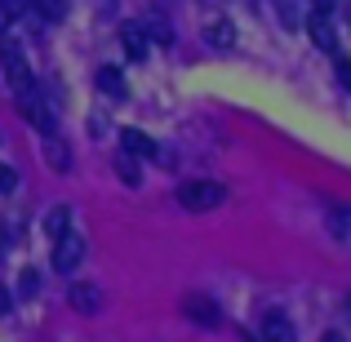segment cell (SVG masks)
I'll return each mask as SVG.
<instances>
[{
    "label": "cell",
    "mask_w": 351,
    "mask_h": 342,
    "mask_svg": "<svg viewBox=\"0 0 351 342\" xmlns=\"http://www.w3.org/2000/svg\"><path fill=\"white\" fill-rule=\"evenodd\" d=\"M227 200V187L223 182H209V178H196V182H182L178 187V205L191 209V214H209Z\"/></svg>",
    "instance_id": "1"
},
{
    "label": "cell",
    "mask_w": 351,
    "mask_h": 342,
    "mask_svg": "<svg viewBox=\"0 0 351 342\" xmlns=\"http://www.w3.org/2000/svg\"><path fill=\"white\" fill-rule=\"evenodd\" d=\"M0 62H5V80H9V89H14V98L32 94V89H36V80H32V67H27L23 49H18L14 40H0Z\"/></svg>",
    "instance_id": "2"
},
{
    "label": "cell",
    "mask_w": 351,
    "mask_h": 342,
    "mask_svg": "<svg viewBox=\"0 0 351 342\" xmlns=\"http://www.w3.org/2000/svg\"><path fill=\"white\" fill-rule=\"evenodd\" d=\"M80 258H85V240L76 236V231H67L62 240H53V271H76L80 267Z\"/></svg>",
    "instance_id": "3"
},
{
    "label": "cell",
    "mask_w": 351,
    "mask_h": 342,
    "mask_svg": "<svg viewBox=\"0 0 351 342\" xmlns=\"http://www.w3.org/2000/svg\"><path fill=\"white\" fill-rule=\"evenodd\" d=\"M254 342H298V334H293V325H289L285 311H263V325H258Z\"/></svg>",
    "instance_id": "4"
},
{
    "label": "cell",
    "mask_w": 351,
    "mask_h": 342,
    "mask_svg": "<svg viewBox=\"0 0 351 342\" xmlns=\"http://www.w3.org/2000/svg\"><path fill=\"white\" fill-rule=\"evenodd\" d=\"M182 311H187V320H196L200 329L223 325V311L214 307V298H200V293H187V298H182Z\"/></svg>",
    "instance_id": "5"
},
{
    "label": "cell",
    "mask_w": 351,
    "mask_h": 342,
    "mask_svg": "<svg viewBox=\"0 0 351 342\" xmlns=\"http://www.w3.org/2000/svg\"><path fill=\"white\" fill-rule=\"evenodd\" d=\"M67 298L80 316H98V311H103V289H98V284H71Z\"/></svg>",
    "instance_id": "6"
},
{
    "label": "cell",
    "mask_w": 351,
    "mask_h": 342,
    "mask_svg": "<svg viewBox=\"0 0 351 342\" xmlns=\"http://www.w3.org/2000/svg\"><path fill=\"white\" fill-rule=\"evenodd\" d=\"M307 36H311V45H316V49H325V53H338V32H334V23H329L325 14H311V23H307Z\"/></svg>",
    "instance_id": "7"
},
{
    "label": "cell",
    "mask_w": 351,
    "mask_h": 342,
    "mask_svg": "<svg viewBox=\"0 0 351 342\" xmlns=\"http://www.w3.org/2000/svg\"><path fill=\"white\" fill-rule=\"evenodd\" d=\"M205 45H214V49H232V45H236L232 18H209V23H205Z\"/></svg>",
    "instance_id": "8"
},
{
    "label": "cell",
    "mask_w": 351,
    "mask_h": 342,
    "mask_svg": "<svg viewBox=\"0 0 351 342\" xmlns=\"http://www.w3.org/2000/svg\"><path fill=\"white\" fill-rule=\"evenodd\" d=\"M120 151L125 156H160V147L147 134H138V129H125V134H120Z\"/></svg>",
    "instance_id": "9"
},
{
    "label": "cell",
    "mask_w": 351,
    "mask_h": 342,
    "mask_svg": "<svg viewBox=\"0 0 351 342\" xmlns=\"http://www.w3.org/2000/svg\"><path fill=\"white\" fill-rule=\"evenodd\" d=\"M94 85H98V89H103V94H107V98H116V103H125V94H129V89H125V76H120V71H116V67H98V76H94Z\"/></svg>",
    "instance_id": "10"
},
{
    "label": "cell",
    "mask_w": 351,
    "mask_h": 342,
    "mask_svg": "<svg viewBox=\"0 0 351 342\" xmlns=\"http://www.w3.org/2000/svg\"><path fill=\"white\" fill-rule=\"evenodd\" d=\"M45 160H49L58 173H67V169H71V151L58 143V134H45Z\"/></svg>",
    "instance_id": "11"
},
{
    "label": "cell",
    "mask_w": 351,
    "mask_h": 342,
    "mask_svg": "<svg viewBox=\"0 0 351 342\" xmlns=\"http://www.w3.org/2000/svg\"><path fill=\"white\" fill-rule=\"evenodd\" d=\"M45 231H49L53 240H62V236L71 231V209H67V205H53L49 214H45Z\"/></svg>",
    "instance_id": "12"
},
{
    "label": "cell",
    "mask_w": 351,
    "mask_h": 342,
    "mask_svg": "<svg viewBox=\"0 0 351 342\" xmlns=\"http://www.w3.org/2000/svg\"><path fill=\"white\" fill-rule=\"evenodd\" d=\"M120 40H125V53H129V58H143V53H147V36H143V23H129L125 32H120Z\"/></svg>",
    "instance_id": "13"
},
{
    "label": "cell",
    "mask_w": 351,
    "mask_h": 342,
    "mask_svg": "<svg viewBox=\"0 0 351 342\" xmlns=\"http://www.w3.org/2000/svg\"><path fill=\"white\" fill-rule=\"evenodd\" d=\"M27 9H36L45 23H62V18H67V0H32Z\"/></svg>",
    "instance_id": "14"
},
{
    "label": "cell",
    "mask_w": 351,
    "mask_h": 342,
    "mask_svg": "<svg viewBox=\"0 0 351 342\" xmlns=\"http://www.w3.org/2000/svg\"><path fill=\"white\" fill-rule=\"evenodd\" d=\"M27 5H32V0H0V32H9V27L27 14Z\"/></svg>",
    "instance_id": "15"
},
{
    "label": "cell",
    "mask_w": 351,
    "mask_h": 342,
    "mask_svg": "<svg viewBox=\"0 0 351 342\" xmlns=\"http://www.w3.org/2000/svg\"><path fill=\"white\" fill-rule=\"evenodd\" d=\"M116 173H120V182H129V187H138V182H143V173H138L134 156H125V151L116 156Z\"/></svg>",
    "instance_id": "16"
},
{
    "label": "cell",
    "mask_w": 351,
    "mask_h": 342,
    "mask_svg": "<svg viewBox=\"0 0 351 342\" xmlns=\"http://www.w3.org/2000/svg\"><path fill=\"white\" fill-rule=\"evenodd\" d=\"M329 227H334V236H351V209H334Z\"/></svg>",
    "instance_id": "17"
},
{
    "label": "cell",
    "mask_w": 351,
    "mask_h": 342,
    "mask_svg": "<svg viewBox=\"0 0 351 342\" xmlns=\"http://www.w3.org/2000/svg\"><path fill=\"white\" fill-rule=\"evenodd\" d=\"M18 289H23V298H36V293H40V276L23 271V276H18Z\"/></svg>",
    "instance_id": "18"
},
{
    "label": "cell",
    "mask_w": 351,
    "mask_h": 342,
    "mask_svg": "<svg viewBox=\"0 0 351 342\" xmlns=\"http://www.w3.org/2000/svg\"><path fill=\"white\" fill-rule=\"evenodd\" d=\"M18 187V173L9 169V164H0V196H5V191H14Z\"/></svg>",
    "instance_id": "19"
},
{
    "label": "cell",
    "mask_w": 351,
    "mask_h": 342,
    "mask_svg": "<svg viewBox=\"0 0 351 342\" xmlns=\"http://www.w3.org/2000/svg\"><path fill=\"white\" fill-rule=\"evenodd\" d=\"M334 67H338V80H343V85L351 89V62H347V58H338V62H334Z\"/></svg>",
    "instance_id": "20"
},
{
    "label": "cell",
    "mask_w": 351,
    "mask_h": 342,
    "mask_svg": "<svg viewBox=\"0 0 351 342\" xmlns=\"http://www.w3.org/2000/svg\"><path fill=\"white\" fill-rule=\"evenodd\" d=\"M9 311H14V298H9V289L0 284V316H9Z\"/></svg>",
    "instance_id": "21"
},
{
    "label": "cell",
    "mask_w": 351,
    "mask_h": 342,
    "mask_svg": "<svg viewBox=\"0 0 351 342\" xmlns=\"http://www.w3.org/2000/svg\"><path fill=\"white\" fill-rule=\"evenodd\" d=\"M311 5H316V14H329V9H334L338 0H311Z\"/></svg>",
    "instance_id": "22"
},
{
    "label": "cell",
    "mask_w": 351,
    "mask_h": 342,
    "mask_svg": "<svg viewBox=\"0 0 351 342\" xmlns=\"http://www.w3.org/2000/svg\"><path fill=\"white\" fill-rule=\"evenodd\" d=\"M320 342H347V338H343V334H325Z\"/></svg>",
    "instance_id": "23"
},
{
    "label": "cell",
    "mask_w": 351,
    "mask_h": 342,
    "mask_svg": "<svg viewBox=\"0 0 351 342\" xmlns=\"http://www.w3.org/2000/svg\"><path fill=\"white\" fill-rule=\"evenodd\" d=\"M347 320H351V293H347Z\"/></svg>",
    "instance_id": "24"
}]
</instances>
